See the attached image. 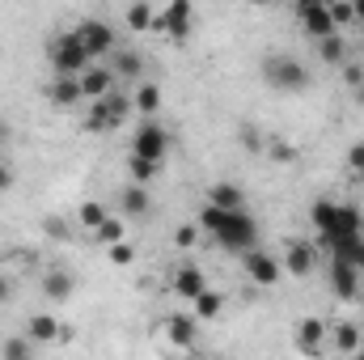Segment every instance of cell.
I'll return each instance as SVG.
<instances>
[{
  "label": "cell",
  "instance_id": "cell-5",
  "mask_svg": "<svg viewBox=\"0 0 364 360\" xmlns=\"http://www.w3.org/2000/svg\"><path fill=\"white\" fill-rule=\"evenodd\" d=\"M77 38H81V47L90 51V60H102V55H114V51H119V47H114V26L102 21V17H85V21L77 26Z\"/></svg>",
  "mask_w": 364,
  "mask_h": 360
},
{
  "label": "cell",
  "instance_id": "cell-1",
  "mask_svg": "<svg viewBox=\"0 0 364 360\" xmlns=\"http://www.w3.org/2000/svg\"><path fill=\"white\" fill-rule=\"evenodd\" d=\"M199 229L208 233V238H216L225 250H233V255H250V250H259V221L250 216V212H220V208H212V203H203V212H199Z\"/></svg>",
  "mask_w": 364,
  "mask_h": 360
},
{
  "label": "cell",
  "instance_id": "cell-8",
  "mask_svg": "<svg viewBox=\"0 0 364 360\" xmlns=\"http://www.w3.org/2000/svg\"><path fill=\"white\" fill-rule=\"evenodd\" d=\"M296 17H301L305 34H314V43H318V38L339 34V30H335V21H331V4H322V0H301V4H296Z\"/></svg>",
  "mask_w": 364,
  "mask_h": 360
},
{
  "label": "cell",
  "instance_id": "cell-34",
  "mask_svg": "<svg viewBox=\"0 0 364 360\" xmlns=\"http://www.w3.org/2000/svg\"><path fill=\"white\" fill-rule=\"evenodd\" d=\"M343 162H348V174H352L356 182H364V144H352Z\"/></svg>",
  "mask_w": 364,
  "mask_h": 360
},
{
  "label": "cell",
  "instance_id": "cell-37",
  "mask_svg": "<svg viewBox=\"0 0 364 360\" xmlns=\"http://www.w3.org/2000/svg\"><path fill=\"white\" fill-rule=\"evenodd\" d=\"M331 21H335V30H343V26H356V17H352V4H331Z\"/></svg>",
  "mask_w": 364,
  "mask_h": 360
},
{
  "label": "cell",
  "instance_id": "cell-6",
  "mask_svg": "<svg viewBox=\"0 0 364 360\" xmlns=\"http://www.w3.org/2000/svg\"><path fill=\"white\" fill-rule=\"evenodd\" d=\"M166 153H170V132H166L161 123H149V119H144V127L132 136V157H144V162L161 166Z\"/></svg>",
  "mask_w": 364,
  "mask_h": 360
},
{
  "label": "cell",
  "instance_id": "cell-43",
  "mask_svg": "<svg viewBox=\"0 0 364 360\" xmlns=\"http://www.w3.org/2000/svg\"><path fill=\"white\" fill-rule=\"evenodd\" d=\"M9 140H13V127H9V119H4V115H0V149H4V144H9Z\"/></svg>",
  "mask_w": 364,
  "mask_h": 360
},
{
  "label": "cell",
  "instance_id": "cell-20",
  "mask_svg": "<svg viewBox=\"0 0 364 360\" xmlns=\"http://www.w3.org/2000/svg\"><path fill=\"white\" fill-rule=\"evenodd\" d=\"M166 335H170V344L182 348V352L199 344V327H195V318H182V314H174V318L166 322Z\"/></svg>",
  "mask_w": 364,
  "mask_h": 360
},
{
  "label": "cell",
  "instance_id": "cell-33",
  "mask_svg": "<svg viewBox=\"0 0 364 360\" xmlns=\"http://www.w3.org/2000/svg\"><path fill=\"white\" fill-rule=\"evenodd\" d=\"M199 233H203L199 225H178V229H174V246H178V250H191V246H199Z\"/></svg>",
  "mask_w": 364,
  "mask_h": 360
},
{
  "label": "cell",
  "instance_id": "cell-28",
  "mask_svg": "<svg viewBox=\"0 0 364 360\" xmlns=\"http://www.w3.org/2000/svg\"><path fill=\"white\" fill-rule=\"evenodd\" d=\"M140 68H144V60L136 51H114V64H110L114 77H140Z\"/></svg>",
  "mask_w": 364,
  "mask_h": 360
},
{
  "label": "cell",
  "instance_id": "cell-14",
  "mask_svg": "<svg viewBox=\"0 0 364 360\" xmlns=\"http://www.w3.org/2000/svg\"><path fill=\"white\" fill-rule=\"evenodd\" d=\"M47 102L55 106V110H73V106H81L85 97H81V77H51V85H47Z\"/></svg>",
  "mask_w": 364,
  "mask_h": 360
},
{
  "label": "cell",
  "instance_id": "cell-13",
  "mask_svg": "<svg viewBox=\"0 0 364 360\" xmlns=\"http://www.w3.org/2000/svg\"><path fill=\"white\" fill-rule=\"evenodd\" d=\"M318 268V250L309 246V242H292L288 250H284V271L292 275V280H309Z\"/></svg>",
  "mask_w": 364,
  "mask_h": 360
},
{
  "label": "cell",
  "instance_id": "cell-41",
  "mask_svg": "<svg viewBox=\"0 0 364 360\" xmlns=\"http://www.w3.org/2000/svg\"><path fill=\"white\" fill-rule=\"evenodd\" d=\"M9 301H13V280L0 271V305H9Z\"/></svg>",
  "mask_w": 364,
  "mask_h": 360
},
{
  "label": "cell",
  "instance_id": "cell-7",
  "mask_svg": "<svg viewBox=\"0 0 364 360\" xmlns=\"http://www.w3.org/2000/svg\"><path fill=\"white\" fill-rule=\"evenodd\" d=\"M191 21H195V4H191V0H170V4L157 13V30H161L166 38H174V43H182V38L191 34Z\"/></svg>",
  "mask_w": 364,
  "mask_h": 360
},
{
  "label": "cell",
  "instance_id": "cell-18",
  "mask_svg": "<svg viewBox=\"0 0 364 360\" xmlns=\"http://www.w3.org/2000/svg\"><path fill=\"white\" fill-rule=\"evenodd\" d=\"M73 288H77V280H73L68 268H47V275H43V297L47 301H68Z\"/></svg>",
  "mask_w": 364,
  "mask_h": 360
},
{
  "label": "cell",
  "instance_id": "cell-27",
  "mask_svg": "<svg viewBox=\"0 0 364 360\" xmlns=\"http://www.w3.org/2000/svg\"><path fill=\"white\" fill-rule=\"evenodd\" d=\"M0 360H34V344L26 335H13L0 344Z\"/></svg>",
  "mask_w": 364,
  "mask_h": 360
},
{
  "label": "cell",
  "instance_id": "cell-35",
  "mask_svg": "<svg viewBox=\"0 0 364 360\" xmlns=\"http://www.w3.org/2000/svg\"><path fill=\"white\" fill-rule=\"evenodd\" d=\"M339 73H343V85H348L352 93H356V90L364 85V64H352V60H348V64H343Z\"/></svg>",
  "mask_w": 364,
  "mask_h": 360
},
{
  "label": "cell",
  "instance_id": "cell-4",
  "mask_svg": "<svg viewBox=\"0 0 364 360\" xmlns=\"http://www.w3.org/2000/svg\"><path fill=\"white\" fill-rule=\"evenodd\" d=\"M127 115H132V97H123V93L114 90L110 97H102V102H93L90 106L85 127H90V132H114Z\"/></svg>",
  "mask_w": 364,
  "mask_h": 360
},
{
  "label": "cell",
  "instance_id": "cell-45",
  "mask_svg": "<svg viewBox=\"0 0 364 360\" xmlns=\"http://www.w3.org/2000/svg\"><path fill=\"white\" fill-rule=\"evenodd\" d=\"M352 97H356V106H360V110H364V85H360V90H356V93H352Z\"/></svg>",
  "mask_w": 364,
  "mask_h": 360
},
{
  "label": "cell",
  "instance_id": "cell-31",
  "mask_svg": "<svg viewBox=\"0 0 364 360\" xmlns=\"http://www.w3.org/2000/svg\"><path fill=\"white\" fill-rule=\"evenodd\" d=\"M331 255H335V259H348L356 271H364V238H356V242H339Z\"/></svg>",
  "mask_w": 364,
  "mask_h": 360
},
{
  "label": "cell",
  "instance_id": "cell-24",
  "mask_svg": "<svg viewBox=\"0 0 364 360\" xmlns=\"http://www.w3.org/2000/svg\"><path fill=\"white\" fill-rule=\"evenodd\" d=\"M123 17H127V30H132V34H149V30H157V9H153V4H132Z\"/></svg>",
  "mask_w": 364,
  "mask_h": 360
},
{
  "label": "cell",
  "instance_id": "cell-19",
  "mask_svg": "<svg viewBox=\"0 0 364 360\" xmlns=\"http://www.w3.org/2000/svg\"><path fill=\"white\" fill-rule=\"evenodd\" d=\"M335 216H339V203H335V199H314V203H309V221H314V229H318V242H326V238L335 233Z\"/></svg>",
  "mask_w": 364,
  "mask_h": 360
},
{
  "label": "cell",
  "instance_id": "cell-9",
  "mask_svg": "<svg viewBox=\"0 0 364 360\" xmlns=\"http://www.w3.org/2000/svg\"><path fill=\"white\" fill-rule=\"evenodd\" d=\"M292 339H296V352L301 356H322V348L331 344V327L322 318H301L296 331H292Z\"/></svg>",
  "mask_w": 364,
  "mask_h": 360
},
{
  "label": "cell",
  "instance_id": "cell-36",
  "mask_svg": "<svg viewBox=\"0 0 364 360\" xmlns=\"http://www.w3.org/2000/svg\"><path fill=\"white\" fill-rule=\"evenodd\" d=\"M267 153H272V162H296V149H292L288 140H272Z\"/></svg>",
  "mask_w": 364,
  "mask_h": 360
},
{
  "label": "cell",
  "instance_id": "cell-32",
  "mask_svg": "<svg viewBox=\"0 0 364 360\" xmlns=\"http://www.w3.org/2000/svg\"><path fill=\"white\" fill-rule=\"evenodd\" d=\"M127 174L136 186H149V182L157 179V166L153 162H144V157H127Z\"/></svg>",
  "mask_w": 364,
  "mask_h": 360
},
{
  "label": "cell",
  "instance_id": "cell-38",
  "mask_svg": "<svg viewBox=\"0 0 364 360\" xmlns=\"http://www.w3.org/2000/svg\"><path fill=\"white\" fill-rule=\"evenodd\" d=\"M110 263H119V268H132V263H136V250H132L127 242H119V246H110Z\"/></svg>",
  "mask_w": 364,
  "mask_h": 360
},
{
  "label": "cell",
  "instance_id": "cell-25",
  "mask_svg": "<svg viewBox=\"0 0 364 360\" xmlns=\"http://www.w3.org/2000/svg\"><path fill=\"white\" fill-rule=\"evenodd\" d=\"M191 305H195V318H203V322H208V318H216V314L225 309V297H220L216 288H208V292H199Z\"/></svg>",
  "mask_w": 364,
  "mask_h": 360
},
{
  "label": "cell",
  "instance_id": "cell-2",
  "mask_svg": "<svg viewBox=\"0 0 364 360\" xmlns=\"http://www.w3.org/2000/svg\"><path fill=\"white\" fill-rule=\"evenodd\" d=\"M263 81H267L272 90H279V93H301L305 85H309V68H305L296 55H279V51H272V55L263 60Z\"/></svg>",
  "mask_w": 364,
  "mask_h": 360
},
{
  "label": "cell",
  "instance_id": "cell-23",
  "mask_svg": "<svg viewBox=\"0 0 364 360\" xmlns=\"http://www.w3.org/2000/svg\"><path fill=\"white\" fill-rule=\"evenodd\" d=\"M119 203H123V212L127 216H149V208H153V195H149V186H127L123 195H119Z\"/></svg>",
  "mask_w": 364,
  "mask_h": 360
},
{
  "label": "cell",
  "instance_id": "cell-44",
  "mask_svg": "<svg viewBox=\"0 0 364 360\" xmlns=\"http://www.w3.org/2000/svg\"><path fill=\"white\" fill-rule=\"evenodd\" d=\"M352 17L364 26V0H352Z\"/></svg>",
  "mask_w": 364,
  "mask_h": 360
},
{
  "label": "cell",
  "instance_id": "cell-17",
  "mask_svg": "<svg viewBox=\"0 0 364 360\" xmlns=\"http://www.w3.org/2000/svg\"><path fill=\"white\" fill-rule=\"evenodd\" d=\"M174 292H178L182 301H195L199 292H208V280H203V268H195V263H182L174 271Z\"/></svg>",
  "mask_w": 364,
  "mask_h": 360
},
{
  "label": "cell",
  "instance_id": "cell-40",
  "mask_svg": "<svg viewBox=\"0 0 364 360\" xmlns=\"http://www.w3.org/2000/svg\"><path fill=\"white\" fill-rule=\"evenodd\" d=\"M13 182H17V170H13V166H9V162L0 157V191H9Z\"/></svg>",
  "mask_w": 364,
  "mask_h": 360
},
{
  "label": "cell",
  "instance_id": "cell-15",
  "mask_svg": "<svg viewBox=\"0 0 364 360\" xmlns=\"http://www.w3.org/2000/svg\"><path fill=\"white\" fill-rule=\"evenodd\" d=\"M114 81H119V77H114L110 68H97V64H93L90 73H81V97L93 106V102H102V97L114 93Z\"/></svg>",
  "mask_w": 364,
  "mask_h": 360
},
{
  "label": "cell",
  "instance_id": "cell-21",
  "mask_svg": "<svg viewBox=\"0 0 364 360\" xmlns=\"http://www.w3.org/2000/svg\"><path fill=\"white\" fill-rule=\"evenodd\" d=\"M331 344H335L343 356H356V352L364 348V331L352 327V322H339V327H331Z\"/></svg>",
  "mask_w": 364,
  "mask_h": 360
},
{
  "label": "cell",
  "instance_id": "cell-12",
  "mask_svg": "<svg viewBox=\"0 0 364 360\" xmlns=\"http://www.w3.org/2000/svg\"><path fill=\"white\" fill-rule=\"evenodd\" d=\"M26 339H30V344H64V339H68V327H60V318L43 309V314H30Z\"/></svg>",
  "mask_w": 364,
  "mask_h": 360
},
{
  "label": "cell",
  "instance_id": "cell-46",
  "mask_svg": "<svg viewBox=\"0 0 364 360\" xmlns=\"http://www.w3.org/2000/svg\"><path fill=\"white\" fill-rule=\"evenodd\" d=\"M343 360H364V352H356V356H343Z\"/></svg>",
  "mask_w": 364,
  "mask_h": 360
},
{
  "label": "cell",
  "instance_id": "cell-22",
  "mask_svg": "<svg viewBox=\"0 0 364 360\" xmlns=\"http://www.w3.org/2000/svg\"><path fill=\"white\" fill-rule=\"evenodd\" d=\"M314 47H318V60H322V64H335V68H343V64H348V38H343V34L318 38Z\"/></svg>",
  "mask_w": 364,
  "mask_h": 360
},
{
  "label": "cell",
  "instance_id": "cell-29",
  "mask_svg": "<svg viewBox=\"0 0 364 360\" xmlns=\"http://www.w3.org/2000/svg\"><path fill=\"white\" fill-rule=\"evenodd\" d=\"M77 216H81V229H90V233H97V229H102V221H106V216H110V212H106V208H102V203H97V199H85V203H81V212H77Z\"/></svg>",
  "mask_w": 364,
  "mask_h": 360
},
{
  "label": "cell",
  "instance_id": "cell-3",
  "mask_svg": "<svg viewBox=\"0 0 364 360\" xmlns=\"http://www.w3.org/2000/svg\"><path fill=\"white\" fill-rule=\"evenodd\" d=\"M51 68H55V77H81V73H90V68H93L90 51L81 47L77 30H68V34H55V38H51Z\"/></svg>",
  "mask_w": 364,
  "mask_h": 360
},
{
  "label": "cell",
  "instance_id": "cell-16",
  "mask_svg": "<svg viewBox=\"0 0 364 360\" xmlns=\"http://www.w3.org/2000/svg\"><path fill=\"white\" fill-rule=\"evenodd\" d=\"M208 203L220 208V212H246V208H242V203H246V191H242L237 182H212V186H208Z\"/></svg>",
  "mask_w": 364,
  "mask_h": 360
},
{
  "label": "cell",
  "instance_id": "cell-42",
  "mask_svg": "<svg viewBox=\"0 0 364 360\" xmlns=\"http://www.w3.org/2000/svg\"><path fill=\"white\" fill-rule=\"evenodd\" d=\"M242 149H263V140H259V132H242Z\"/></svg>",
  "mask_w": 364,
  "mask_h": 360
},
{
  "label": "cell",
  "instance_id": "cell-30",
  "mask_svg": "<svg viewBox=\"0 0 364 360\" xmlns=\"http://www.w3.org/2000/svg\"><path fill=\"white\" fill-rule=\"evenodd\" d=\"M93 242H102L106 250H110V246H119V242H123V221H119V216H106V221H102V229L93 233Z\"/></svg>",
  "mask_w": 364,
  "mask_h": 360
},
{
  "label": "cell",
  "instance_id": "cell-11",
  "mask_svg": "<svg viewBox=\"0 0 364 360\" xmlns=\"http://www.w3.org/2000/svg\"><path fill=\"white\" fill-rule=\"evenodd\" d=\"M246 271H250V280L259 284V288H275L279 280H284V263L267 255V250H250L246 255Z\"/></svg>",
  "mask_w": 364,
  "mask_h": 360
},
{
  "label": "cell",
  "instance_id": "cell-39",
  "mask_svg": "<svg viewBox=\"0 0 364 360\" xmlns=\"http://www.w3.org/2000/svg\"><path fill=\"white\" fill-rule=\"evenodd\" d=\"M43 233H51V238H55V242H64V238H68V225H64V221H55V216H51V221H43Z\"/></svg>",
  "mask_w": 364,
  "mask_h": 360
},
{
  "label": "cell",
  "instance_id": "cell-10",
  "mask_svg": "<svg viewBox=\"0 0 364 360\" xmlns=\"http://www.w3.org/2000/svg\"><path fill=\"white\" fill-rule=\"evenodd\" d=\"M326 275H331V292H335L339 301H356V297H360V271L352 268L348 259H335V255H331V271H326Z\"/></svg>",
  "mask_w": 364,
  "mask_h": 360
},
{
  "label": "cell",
  "instance_id": "cell-26",
  "mask_svg": "<svg viewBox=\"0 0 364 360\" xmlns=\"http://www.w3.org/2000/svg\"><path fill=\"white\" fill-rule=\"evenodd\" d=\"M132 106H136V110H140V115L149 119V115H153V110L161 106V85H153V81H144V85L136 90V97H132Z\"/></svg>",
  "mask_w": 364,
  "mask_h": 360
}]
</instances>
